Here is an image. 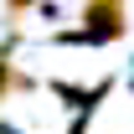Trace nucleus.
<instances>
[{
	"label": "nucleus",
	"instance_id": "f03ea898",
	"mask_svg": "<svg viewBox=\"0 0 134 134\" xmlns=\"http://www.w3.org/2000/svg\"><path fill=\"white\" fill-rule=\"evenodd\" d=\"M5 5H10V10H26V5H36V0H5Z\"/></svg>",
	"mask_w": 134,
	"mask_h": 134
},
{
	"label": "nucleus",
	"instance_id": "f257e3e1",
	"mask_svg": "<svg viewBox=\"0 0 134 134\" xmlns=\"http://www.w3.org/2000/svg\"><path fill=\"white\" fill-rule=\"evenodd\" d=\"M83 36L88 41H114V36H124V0H88L83 10Z\"/></svg>",
	"mask_w": 134,
	"mask_h": 134
}]
</instances>
